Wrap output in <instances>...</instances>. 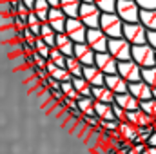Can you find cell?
<instances>
[{"label": "cell", "instance_id": "1", "mask_svg": "<svg viewBox=\"0 0 156 154\" xmlns=\"http://www.w3.org/2000/svg\"><path fill=\"white\" fill-rule=\"evenodd\" d=\"M123 22L116 13H104L100 20V29L109 38H123Z\"/></svg>", "mask_w": 156, "mask_h": 154}, {"label": "cell", "instance_id": "2", "mask_svg": "<svg viewBox=\"0 0 156 154\" xmlns=\"http://www.w3.org/2000/svg\"><path fill=\"white\" fill-rule=\"evenodd\" d=\"M140 13L142 9L134 0H118L116 4V15L122 18L123 24H136L140 22Z\"/></svg>", "mask_w": 156, "mask_h": 154}, {"label": "cell", "instance_id": "3", "mask_svg": "<svg viewBox=\"0 0 156 154\" xmlns=\"http://www.w3.org/2000/svg\"><path fill=\"white\" fill-rule=\"evenodd\" d=\"M147 35H149V29L142 22L123 26V38L131 45H145L147 44Z\"/></svg>", "mask_w": 156, "mask_h": 154}, {"label": "cell", "instance_id": "4", "mask_svg": "<svg viewBox=\"0 0 156 154\" xmlns=\"http://www.w3.org/2000/svg\"><path fill=\"white\" fill-rule=\"evenodd\" d=\"M133 62H136L142 69H149L156 65V51L149 45H133Z\"/></svg>", "mask_w": 156, "mask_h": 154}, {"label": "cell", "instance_id": "5", "mask_svg": "<svg viewBox=\"0 0 156 154\" xmlns=\"http://www.w3.org/2000/svg\"><path fill=\"white\" fill-rule=\"evenodd\" d=\"M102 15H104V13L100 11V7H98L94 2H91V4H82L78 18L87 26V29H98V27H100Z\"/></svg>", "mask_w": 156, "mask_h": 154}, {"label": "cell", "instance_id": "6", "mask_svg": "<svg viewBox=\"0 0 156 154\" xmlns=\"http://www.w3.org/2000/svg\"><path fill=\"white\" fill-rule=\"evenodd\" d=\"M107 53L111 56H115L118 62H129V60H133V45L125 38H111L109 40Z\"/></svg>", "mask_w": 156, "mask_h": 154}, {"label": "cell", "instance_id": "7", "mask_svg": "<svg viewBox=\"0 0 156 154\" xmlns=\"http://www.w3.org/2000/svg\"><path fill=\"white\" fill-rule=\"evenodd\" d=\"M109 37L98 27V29H87V38L85 44L94 51V53H107V47H109Z\"/></svg>", "mask_w": 156, "mask_h": 154}, {"label": "cell", "instance_id": "8", "mask_svg": "<svg viewBox=\"0 0 156 154\" xmlns=\"http://www.w3.org/2000/svg\"><path fill=\"white\" fill-rule=\"evenodd\" d=\"M142 67L129 60V62H118V75L123 78L127 83H136V82H142Z\"/></svg>", "mask_w": 156, "mask_h": 154}, {"label": "cell", "instance_id": "9", "mask_svg": "<svg viewBox=\"0 0 156 154\" xmlns=\"http://www.w3.org/2000/svg\"><path fill=\"white\" fill-rule=\"evenodd\" d=\"M66 35L73 40L75 44H85L87 38V26L80 18H69L66 26Z\"/></svg>", "mask_w": 156, "mask_h": 154}, {"label": "cell", "instance_id": "10", "mask_svg": "<svg viewBox=\"0 0 156 154\" xmlns=\"http://www.w3.org/2000/svg\"><path fill=\"white\" fill-rule=\"evenodd\" d=\"M94 65L105 75H118V60L115 56H111L109 53H96V60H94Z\"/></svg>", "mask_w": 156, "mask_h": 154}, {"label": "cell", "instance_id": "11", "mask_svg": "<svg viewBox=\"0 0 156 154\" xmlns=\"http://www.w3.org/2000/svg\"><path fill=\"white\" fill-rule=\"evenodd\" d=\"M129 93L142 103V102H149L153 100L154 96V89L151 85H147L144 80L142 82H136V83H129Z\"/></svg>", "mask_w": 156, "mask_h": 154}, {"label": "cell", "instance_id": "12", "mask_svg": "<svg viewBox=\"0 0 156 154\" xmlns=\"http://www.w3.org/2000/svg\"><path fill=\"white\" fill-rule=\"evenodd\" d=\"M73 56L76 58L83 67L94 65V60H96V53H94L87 44H75V53H73Z\"/></svg>", "mask_w": 156, "mask_h": 154}, {"label": "cell", "instance_id": "13", "mask_svg": "<svg viewBox=\"0 0 156 154\" xmlns=\"http://www.w3.org/2000/svg\"><path fill=\"white\" fill-rule=\"evenodd\" d=\"M67 15L60 9V7H51L49 11V18L47 24L56 31V33H66V26H67Z\"/></svg>", "mask_w": 156, "mask_h": 154}, {"label": "cell", "instance_id": "14", "mask_svg": "<svg viewBox=\"0 0 156 154\" xmlns=\"http://www.w3.org/2000/svg\"><path fill=\"white\" fill-rule=\"evenodd\" d=\"M83 78H85L93 87H102V85H105V75H104L96 65H87V67H83Z\"/></svg>", "mask_w": 156, "mask_h": 154}, {"label": "cell", "instance_id": "15", "mask_svg": "<svg viewBox=\"0 0 156 154\" xmlns=\"http://www.w3.org/2000/svg\"><path fill=\"white\" fill-rule=\"evenodd\" d=\"M115 105H118L120 109H123L125 113H133V111H138V109H140V102H138L131 93L118 94L116 100H115Z\"/></svg>", "mask_w": 156, "mask_h": 154}, {"label": "cell", "instance_id": "16", "mask_svg": "<svg viewBox=\"0 0 156 154\" xmlns=\"http://www.w3.org/2000/svg\"><path fill=\"white\" fill-rule=\"evenodd\" d=\"M127 121L133 123V125L138 127V129H142V127H149V125L156 123V120H153L149 114H145L142 109L133 111V113H127Z\"/></svg>", "mask_w": 156, "mask_h": 154}, {"label": "cell", "instance_id": "17", "mask_svg": "<svg viewBox=\"0 0 156 154\" xmlns=\"http://www.w3.org/2000/svg\"><path fill=\"white\" fill-rule=\"evenodd\" d=\"M105 85H107L116 96L118 94H125V93H129V83L120 76V75H109V76H105Z\"/></svg>", "mask_w": 156, "mask_h": 154}, {"label": "cell", "instance_id": "18", "mask_svg": "<svg viewBox=\"0 0 156 154\" xmlns=\"http://www.w3.org/2000/svg\"><path fill=\"white\" fill-rule=\"evenodd\" d=\"M93 98H94V102L107 103V105H115L116 94L107 85H102V87H93Z\"/></svg>", "mask_w": 156, "mask_h": 154}, {"label": "cell", "instance_id": "19", "mask_svg": "<svg viewBox=\"0 0 156 154\" xmlns=\"http://www.w3.org/2000/svg\"><path fill=\"white\" fill-rule=\"evenodd\" d=\"M55 47H56L58 51H62L66 56H73V53H75V42L69 38L66 33H58V35H56V44H55Z\"/></svg>", "mask_w": 156, "mask_h": 154}, {"label": "cell", "instance_id": "20", "mask_svg": "<svg viewBox=\"0 0 156 154\" xmlns=\"http://www.w3.org/2000/svg\"><path fill=\"white\" fill-rule=\"evenodd\" d=\"M58 7L67 15V18H78L80 7H82V0H60Z\"/></svg>", "mask_w": 156, "mask_h": 154}, {"label": "cell", "instance_id": "21", "mask_svg": "<svg viewBox=\"0 0 156 154\" xmlns=\"http://www.w3.org/2000/svg\"><path fill=\"white\" fill-rule=\"evenodd\" d=\"M73 85L75 91L80 94V98H91L93 96V85L85 80V78H73Z\"/></svg>", "mask_w": 156, "mask_h": 154}, {"label": "cell", "instance_id": "22", "mask_svg": "<svg viewBox=\"0 0 156 154\" xmlns=\"http://www.w3.org/2000/svg\"><path fill=\"white\" fill-rule=\"evenodd\" d=\"M118 134H120L123 140H129V142H131V145H133V143L136 142V138H138V127H134V125H133V123H129V121L120 123Z\"/></svg>", "mask_w": 156, "mask_h": 154}, {"label": "cell", "instance_id": "23", "mask_svg": "<svg viewBox=\"0 0 156 154\" xmlns=\"http://www.w3.org/2000/svg\"><path fill=\"white\" fill-rule=\"evenodd\" d=\"M94 98H80L78 100V109L82 111V114L87 116V118H96V113H94Z\"/></svg>", "mask_w": 156, "mask_h": 154}, {"label": "cell", "instance_id": "24", "mask_svg": "<svg viewBox=\"0 0 156 154\" xmlns=\"http://www.w3.org/2000/svg\"><path fill=\"white\" fill-rule=\"evenodd\" d=\"M56 31L47 24V22H44V26H42V31H40V38L44 40L49 47H55V44H56Z\"/></svg>", "mask_w": 156, "mask_h": 154}, {"label": "cell", "instance_id": "25", "mask_svg": "<svg viewBox=\"0 0 156 154\" xmlns=\"http://www.w3.org/2000/svg\"><path fill=\"white\" fill-rule=\"evenodd\" d=\"M49 11H51V5H49L47 0H37V2H35L33 13L38 16L42 22H47V18H49Z\"/></svg>", "mask_w": 156, "mask_h": 154}, {"label": "cell", "instance_id": "26", "mask_svg": "<svg viewBox=\"0 0 156 154\" xmlns=\"http://www.w3.org/2000/svg\"><path fill=\"white\" fill-rule=\"evenodd\" d=\"M140 22H142L149 31H156V9H151V11L142 9V13H140Z\"/></svg>", "mask_w": 156, "mask_h": 154}, {"label": "cell", "instance_id": "27", "mask_svg": "<svg viewBox=\"0 0 156 154\" xmlns=\"http://www.w3.org/2000/svg\"><path fill=\"white\" fill-rule=\"evenodd\" d=\"M66 69L71 73V76H73V78H82V76H83V65L78 62L75 56H67Z\"/></svg>", "mask_w": 156, "mask_h": 154}, {"label": "cell", "instance_id": "28", "mask_svg": "<svg viewBox=\"0 0 156 154\" xmlns=\"http://www.w3.org/2000/svg\"><path fill=\"white\" fill-rule=\"evenodd\" d=\"M49 62H53L56 67H64V69H66L67 56H66L62 51H58L56 47H51V51H49Z\"/></svg>", "mask_w": 156, "mask_h": 154}, {"label": "cell", "instance_id": "29", "mask_svg": "<svg viewBox=\"0 0 156 154\" xmlns=\"http://www.w3.org/2000/svg\"><path fill=\"white\" fill-rule=\"evenodd\" d=\"M60 91L64 93V96H66V98H71V100H75V102H78V100H80V94L75 91L73 82H64V83L60 85Z\"/></svg>", "mask_w": 156, "mask_h": 154}, {"label": "cell", "instance_id": "30", "mask_svg": "<svg viewBox=\"0 0 156 154\" xmlns=\"http://www.w3.org/2000/svg\"><path fill=\"white\" fill-rule=\"evenodd\" d=\"M94 4L100 7L102 13H116L118 0H94Z\"/></svg>", "mask_w": 156, "mask_h": 154}, {"label": "cell", "instance_id": "31", "mask_svg": "<svg viewBox=\"0 0 156 154\" xmlns=\"http://www.w3.org/2000/svg\"><path fill=\"white\" fill-rule=\"evenodd\" d=\"M142 80L151 85L153 89H156V65L154 67H149V69H144L142 71Z\"/></svg>", "mask_w": 156, "mask_h": 154}, {"label": "cell", "instance_id": "32", "mask_svg": "<svg viewBox=\"0 0 156 154\" xmlns=\"http://www.w3.org/2000/svg\"><path fill=\"white\" fill-rule=\"evenodd\" d=\"M33 51H35V53H38L40 56H44V58H47V60H49V51H51V47H49V45H47L44 40L40 38V37L37 38V42H35V47H33Z\"/></svg>", "mask_w": 156, "mask_h": 154}, {"label": "cell", "instance_id": "33", "mask_svg": "<svg viewBox=\"0 0 156 154\" xmlns=\"http://www.w3.org/2000/svg\"><path fill=\"white\" fill-rule=\"evenodd\" d=\"M140 109L145 113V114H149L153 120H156V100H149V102H142L140 103Z\"/></svg>", "mask_w": 156, "mask_h": 154}, {"label": "cell", "instance_id": "34", "mask_svg": "<svg viewBox=\"0 0 156 154\" xmlns=\"http://www.w3.org/2000/svg\"><path fill=\"white\" fill-rule=\"evenodd\" d=\"M138 4L140 9H145V11H151V9H156V0H134Z\"/></svg>", "mask_w": 156, "mask_h": 154}, {"label": "cell", "instance_id": "35", "mask_svg": "<svg viewBox=\"0 0 156 154\" xmlns=\"http://www.w3.org/2000/svg\"><path fill=\"white\" fill-rule=\"evenodd\" d=\"M147 44L156 51V31H149V35H147Z\"/></svg>", "mask_w": 156, "mask_h": 154}, {"label": "cell", "instance_id": "36", "mask_svg": "<svg viewBox=\"0 0 156 154\" xmlns=\"http://www.w3.org/2000/svg\"><path fill=\"white\" fill-rule=\"evenodd\" d=\"M20 2H24V4H26V5L33 11V7H35V2H37V0H20Z\"/></svg>", "mask_w": 156, "mask_h": 154}, {"label": "cell", "instance_id": "37", "mask_svg": "<svg viewBox=\"0 0 156 154\" xmlns=\"http://www.w3.org/2000/svg\"><path fill=\"white\" fill-rule=\"evenodd\" d=\"M47 2H49L51 7H58V5H60V0H47Z\"/></svg>", "mask_w": 156, "mask_h": 154}, {"label": "cell", "instance_id": "38", "mask_svg": "<svg viewBox=\"0 0 156 154\" xmlns=\"http://www.w3.org/2000/svg\"><path fill=\"white\" fill-rule=\"evenodd\" d=\"M144 154H156V147H147Z\"/></svg>", "mask_w": 156, "mask_h": 154}, {"label": "cell", "instance_id": "39", "mask_svg": "<svg viewBox=\"0 0 156 154\" xmlns=\"http://www.w3.org/2000/svg\"><path fill=\"white\" fill-rule=\"evenodd\" d=\"M91 2H94V0H82V4H91Z\"/></svg>", "mask_w": 156, "mask_h": 154}, {"label": "cell", "instance_id": "40", "mask_svg": "<svg viewBox=\"0 0 156 154\" xmlns=\"http://www.w3.org/2000/svg\"><path fill=\"white\" fill-rule=\"evenodd\" d=\"M153 98H154V100H156V89H154V96H153Z\"/></svg>", "mask_w": 156, "mask_h": 154}]
</instances>
